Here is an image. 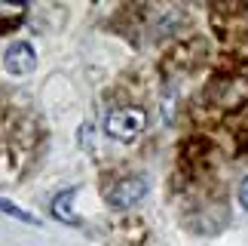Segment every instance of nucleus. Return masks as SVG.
I'll list each match as a JSON object with an SVG mask.
<instances>
[{
	"mask_svg": "<svg viewBox=\"0 0 248 246\" xmlns=\"http://www.w3.org/2000/svg\"><path fill=\"white\" fill-rule=\"evenodd\" d=\"M144 126H147L144 108H117L104 117V132H108L113 141H123V145L135 141L141 132H144Z\"/></svg>",
	"mask_w": 248,
	"mask_h": 246,
	"instance_id": "nucleus-1",
	"label": "nucleus"
},
{
	"mask_svg": "<svg viewBox=\"0 0 248 246\" xmlns=\"http://www.w3.org/2000/svg\"><path fill=\"white\" fill-rule=\"evenodd\" d=\"M147 188L150 185H147L144 176H126V178H120V182L108 191V206H110V210H132L135 203L144 200Z\"/></svg>",
	"mask_w": 248,
	"mask_h": 246,
	"instance_id": "nucleus-2",
	"label": "nucleus"
},
{
	"mask_svg": "<svg viewBox=\"0 0 248 246\" xmlns=\"http://www.w3.org/2000/svg\"><path fill=\"white\" fill-rule=\"evenodd\" d=\"M3 68L13 74V77H28V74L37 68V53H34V46L25 43V40L13 43V46L3 53Z\"/></svg>",
	"mask_w": 248,
	"mask_h": 246,
	"instance_id": "nucleus-3",
	"label": "nucleus"
},
{
	"mask_svg": "<svg viewBox=\"0 0 248 246\" xmlns=\"http://www.w3.org/2000/svg\"><path fill=\"white\" fill-rule=\"evenodd\" d=\"M74 197H77V188H64V191H59L55 194V200H52V215L59 222H64V225H71V228H77L80 225V215L74 212Z\"/></svg>",
	"mask_w": 248,
	"mask_h": 246,
	"instance_id": "nucleus-4",
	"label": "nucleus"
},
{
	"mask_svg": "<svg viewBox=\"0 0 248 246\" xmlns=\"http://www.w3.org/2000/svg\"><path fill=\"white\" fill-rule=\"evenodd\" d=\"M0 212H3V215H9V219H18V222H25V225H34V228H40V219H37L34 212L22 210L18 203L6 200V197H0Z\"/></svg>",
	"mask_w": 248,
	"mask_h": 246,
	"instance_id": "nucleus-5",
	"label": "nucleus"
},
{
	"mask_svg": "<svg viewBox=\"0 0 248 246\" xmlns=\"http://www.w3.org/2000/svg\"><path fill=\"white\" fill-rule=\"evenodd\" d=\"M28 13L25 3H0V18H22Z\"/></svg>",
	"mask_w": 248,
	"mask_h": 246,
	"instance_id": "nucleus-6",
	"label": "nucleus"
},
{
	"mask_svg": "<svg viewBox=\"0 0 248 246\" xmlns=\"http://www.w3.org/2000/svg\"><path fill=\"white\" fill-rule=\"evenodd\" d=\"M236 197H239V206L248 212V178H242V185H239V191H236Z\"/></svg>",
	"mask_w": 248,
	"mask_h": 246,
	"instance_id": "nucleus-7",
	"label": "nucleus"
},
{
	"mask_svg": "<svg viewBox=\"0 0 248 246\" xmlns=\"http://www.w3.org/2000/svg\"><path fill=\"white\" fill-rule=\"evenodd\" d=\"M80 141H83V148H89V141H92V126H83V129H80Z\"/></svg>",
	"mask_w": 248,
	"mask_h": 246,
	"instance_id": "nucleus-8",
	"label": "nucleus"
}]
</instances>
